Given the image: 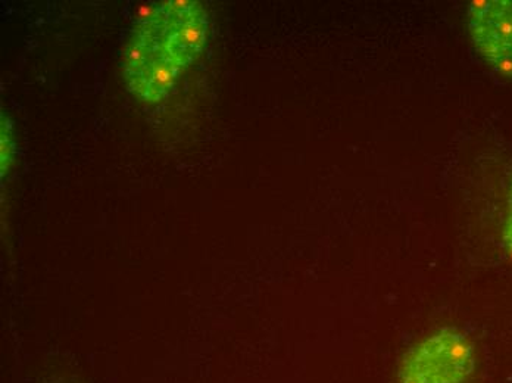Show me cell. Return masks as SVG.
I'll list each match as a JSON object with an SVG mask.
<instances>
[{
	"label": "cell",
	"instance_id": "cell-1",
	"mask_svg": "<svg viewBox=\"0 0 512 383\" xmlns=\"http://www.w3.org/2000/svg\"><path fill=\"white\" fill-rule=\"evenodd\" d=\"M476 370V348L464 330L446 326L404 354L396 383H465Z\"/></svg>",
	"mask_w": 512,
	"mask_h": 383
},
{
	"label": "cell",
	"instance_id": "cell-2",
	"mask_svg": "<svg viewBox=\"0 0 512 383\" xmlns=\"http://www.w3.org/2000/svg\"><path fill=\"white\" fill-rule=\"evenodd\" d=\"M121 67L128 90L146 104L167 99L184 71L168 51L149 14L140 20L128 40Z\"/></svg>",
	"mask_w": 512,
	"mask_h": 383
},
{
	"label": "cell",
	"instance_id": "cell-3",
	"mask_svg": "<svg viewBox=\"0 0 512 383\" xmlns=\"http://www.w3.org/2000/svg\"><path fill=\"white\" fill-rule=\"evenodd\" d=\"M168 51L186 70L204 52L208 37V15L196 0H167L151 12Z\"/></svg>",
	"mask_w": 512,
	"mask_h": 383
},
{
	"label": "cell",
	"instance_id": "cell-4",
	"mask_svg": "<svg viewBox=\"0 0 512 383\" xmlns=\"http://www.w3.org/2000/svg\"><path fill=\"white\" fill-rule=\"evenodd\" d=\"M468 31L479 54L512 79V0H477L468 6Z\"/></svg>",
	"mask_w": 512,
	"mask_h": 383
},
{
	"label": "cell",
	"instance_id": "cell-5",
	"mask_svg": "<svg viewBox=\"0 0 512 383\" xmlns=\"http://www.w3.org/2000/svg\"><path fill=\"white\" fill-rule=\"evenodd\" d=\"M0 136H2L0 137V171H2V179H5L6 174H8L12 164H14L15 152H17L12 123L5 114H2Z\"/></svg>",
	"mask_w": 512,
	"mask_h": 383
},
{
	"label": "cell",
	"instance_id": "cell-6",
	"mask_svg": "<svg viewBox=\"0 0 512 383\" xmlns=\"http://www.w3.org/2000/svg\"><path fill=\"white\" fill-rule=\"evenodd\" d=\"M502 242L505 251L512 260V183L508 192L507 214H505L504 230H502Z\"/></svg>",
	"mask_w": 512,
	"mask_h": 383
}]
</instances>
